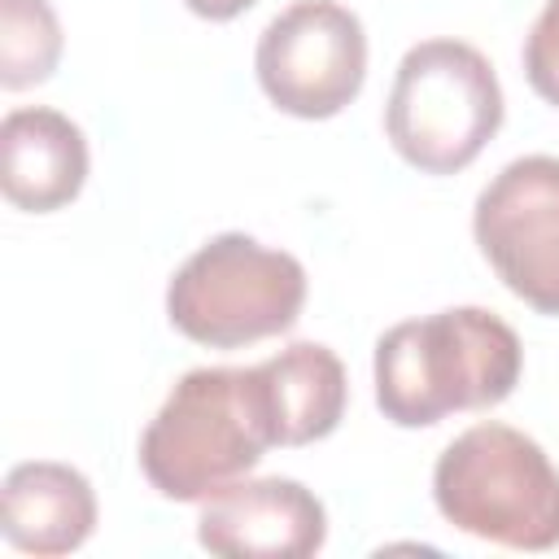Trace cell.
Returning a JSON list of instances; mask_svg holds the SVG:
<instances>
[{
    "instance_id": "cell-1",
    "label": "cell",
    "mask_w": 559,
    "mask_h": 559,
    "mask_svg": "<svg viewBox=\"0 0 559 559\" xmlns=\"http://www.w3.org/2000/svg\"><path fill=\"white\" fill-rule=\"evenodd\" d=\"M524 371L515 328L485 306L402 319L376 341V406L397 428H428L454 411H489Z\"/></svg>"
},
{
    "instance_id": "cell-2",
    "label": "cell",
    "mask_w": 559,
    "mask_h": 559,
    "mask_svg": "<svg viewBox=\"0 0 559 559\" xmlns=\"http://www.w3.org/2000/svg\"><path fill=\"white\" fill-rule=\"evenodd\" d=\"M275 445L258 367H197L179 376L140 437V472L170 502H205L245 480Z\"/></svg>"
},
{
    "instance_id": "cell-3",
    "label": "cell",
    "mask_w": 559,
    "mask_h": 559,
    "mask_svg": "<svg viewBox=\"0 0 559 559\" xmlns=\"http://www.w3.org/2000/svg\"><path fill=\"white\" fill-rule=\"evenodd\" d=\"M432 502L467 537L507 550L559 546V467L511 424L485 419L459 432L437 454Z\"/></svg>"
},
{
    "instance_id": "cell-4",
    "label": "cell",
    "mask_w": 559,
    "mask_h": 559,
    "mask_svg": "<svg viewBox=\"0 0 559 559\" xmlns=\"http://www.w3.org/2000/svg\"><path fill=\"white\" fill-rule=\"evenodd\" d=\"M502 127V87L489 57L463 39H424L397 61L384 135L424 175H454Z\"/></svg>"
},
{
    "instance_id": "cell-5",
    "label": "cell",
    "mask_w": 559,
    "mask_h": 559,
    "mask_svg": "<svg viewBox=\"0 0 559 559\" xmlns=\"http://www.w3.org/2000/svg\"><path fill=\"white\" fill-rule=\"evenodd\" d=\"M306 306V266L245 231L205 240L166 284L170 323L210 349L280 336Z\"/></svg>"
},
{
    "instance_id": "cell-6",
    "label": "cell",
    "mask_w": 559,
    "mask_h": 559,
    "mask_svg": "<svg viewBox=\"0 0 559 559\" xmlns=\"http://www.w3.org/2000/svg\"><path fill=\"white\" fill-rule=\"evenodd\" d=\"M253 70L275 109L332 118L362 92L367 31L341 0H293L262 26Z\"/></svg>"
},
{
    "instance_id": "cell-7",
    "label": "cell",
    "mask_w": 559,
    "mask_h": 559,
    "mask_svg": "<svg viewBox=\"0 0 559 559\" xmlns=\"http://www.w3.org/2000/svg\"><path fill=\"white\" fill-rule=\"evenodd\" d=\"M472 236L524 306L559 314V157L507 162L472 205Z\"/></svg>"
},
{
    "instance_id": "cell-8",
    "label": "cell",
    "mask_w": 559,
    "mask_h": 559,
    "mask_svg": "<svg viewBox=\"0 0 559 559\" xmlns=\"http://www.w3.org/2000/svg\"><path fill=\"white\" fill-rule=\"evenodd\" d=\"M197 542L223 559H310L328 542V511L301 480H236L205 498Z\"/></svg>"
},
{
    "instance_id": "cell-9",
    "label": "cell",
    "mask_w": 559,
    "mask_h": 559,
    "mask_svg": "<svg viewBox=\"0 0 559 559\" xmlns=\"http://www.w3.org/2000/svg\"><path fill=\"white\" fill-rule=\"evenodd\" d=\"M87 183V140L74 118L48 105L9 109L0 122V188L17 210L52 214Z\"/></svg>"
},
{
    "instance_id": "cell-10",
    "label": "cell",
    "mask_w": 559,
    "mask_h": 559,
    "mask_svg": "<svg viewBox=\"0 0 559 559\" xmlns=\"http://www.w3.org/2000/svg\"><path fill=\"white\" fill-rule=\"evenodd\" d=\"M96 528L92 480L52 459L17 463L0 489V533L13 550L35 559H57L79 550Z\"/></svg>"
},
{
    "instance_id": "cell-11",
    "label": "cell",
    "mask_w": 559,
    "mask_h": 559,
    "mask_svg": "<svg viewBox=\"0 0 559 559\" xmlns=\"http://www.w3.org/2000/svg\"><path fill=\"white\" fill-rule=\"evenodd\" d=\"M266 402H271V424H275V445H310L336 432L345 415V367L341 358L319 345V341H293L266 362H258Z\"/></svg>"
},
{
    "instance_id": "cell-12",
    "label": "cell",
    "mask_w": 559,
    "mask_h": 559,
    "mask_svg": "<svg viewBox=\"0 0 559 559\" xmlns=\"http://www.w3.org/2000/svg\"><path fill=\"white\" fill-rule=\"evenodd\" d=\"M61 61V22L48 0H0V83L9 92L44 83Z\"/></svg>"
},
{
    "instance_id": "cell-13",
    "label": "cell",
    "mask_w": 559,
    "mask_h": 559,
    "mask_svg": "<svg viewBox=\"0 0 559 559\" xmlns=\"http://www.w3.org/2000/svg\"><path fill=\"white\" fill-rule=\"evenodd\" d=\"M524 79L546 105L559 109V0H546L524 35Z\"/></svg>"
},
{
    "instance_id": "cell-14",
    "label": "cell",
    "mask_w": 559,
    "mask_h": 559,
    "mask_svg": "<svg viewBox=\"0 0 559 559\" xmlns=\"http://www.w3.org/2000/svg\"><path fill=\"white\" fill-rule=\"evenodd\" d=\"M197 17H210V22H227V17H236V13H245L253 0H183Z\"/></svg>"
}]
</instances>
